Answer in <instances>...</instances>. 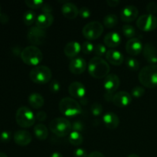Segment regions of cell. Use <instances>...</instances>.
<instances>
[{"label":"cell","instance_id":"obj_23","mask_svg":"<svg viewBox=\"0 0 157 157\" xmlns=\"http://www.w3.org/2000/svg\"><path fill=\"white\" fill-rule=\"evenodd\" d=\"M81 51V45L75 41L67 42L64 48V52L68 58H75Z\"/></svg>","mask_w":157,"mask_h":157},{"label":"cell","instance_id":"obj_1","mask_svg":"<svg viewBox=\"0 0 157 157\" xmlns=\"http://www.w3.org/2000/svg\"><path fill=\"white\" fill-rule=\"evenodd\" d=\"M88 72L90 76L98 79L105 78L110 73V65L104 58L94 56L88 63Z\"/></svg>","mask_w":157,"mask_h":157},{"label":"cell","instance_id":"obj_42","mask_svg":"<svg viewBox=\"0 0 157 157\" xmlns=\"http://www.w3.org/2000/svg\"><path fill=\"white\" fill-rule=\"evenodd\" d=\"M73 155L75 157H87V151L82 148H77L74 150Z\"/></svg>","mask_w":157,"mask_h":157},{"label":"cell","instance_id":"obj_41","mask_svg":"<svg viewBox=\"0 0 157 157\" xmlns=\"http://www.w3.org/2000/svg\"><path fill=\"white\" fill-rule=\"evenodd\" d=\"M12 133L9 130H4L0 134V140L2 143H8L11 140Z\"/></svg>","mask_w":157,"mask_h":157},{"label":"cell","instance_id":"obj_14","mask_svg":"<svg viewBox=\"0 0 157 157\" xmlns=\"http://www.w3.org/2000/svg\"><path fill=\"white\" fill-rule=\"evenodd\" d=\"M143 55L147 62L150 64H156L157 49L153 43L148 42L144 44L143 48Z\"/></svg>","mask_w":157,"mask_h":157},{"label":"cell","instance_id":"obj_28","mask_svg":"<svg viewBox=\"0 0 157 157\" xmlns=\"http://www.w3.org/2000/svg\"><path fill=\"white\" fill-rule=\"evenodd\" d=\"M103 23L105 27L108 29L115 27L118 23V18L115 14H109L106 15L103 20Z\"/></svg>","mask_w":157,"mask_h":157},{"label":"cell","instance_id":"obj_48","mask_svg":"<svg viewBox=\"0 0 157 157\" xmlns=\"http://www.w3.org/2000/svg\"><path fill=\"white\" fill-rule=\"evenodd\" d=\"M8 21H9V16L6 14H0V22L3 23V24H6V23L8 22Z\"/></svg>","mask_w":157,"mask_h":157},{"label":"cell","instance_id":"obj_35","mask_svg":"<svg viewBox=\"0 0 157 157\" xmlns=\"http://www.w3.org/2000/svg\"><path fill=\"white\" fill-rule=\"evenodd\" d=\"M94 45L90 41H84L81 45V51L86 55H90L91 52H94Z\"/></svg>","mask_w":157,"mask_h":157},{"label":"cell","instance_id":"obj_53","mask_svg":"<svg viewBox=\"0 0 157 157\" xmlns=\"http://www.w3.org/2000/svg\"><path fill=\"white\" fill-rule=\"evenodd\" d=\"M2 12H1V6H0V14H1Z\"/></svg>","mask_w":157,"mask_h":157},{"label":"cell","instance_id":"obj_16","mask_svg":"<svg viewBox=\"0 0 157 157\" xmlns=\"http://www.w3.org/2000/svg\"><path fill=\"white\" fill-rule=\"evenodd\" d=\"M87 68V63L84 58L77 57L73 58L69 63V70L74 75H81L85 71Z\"/></svg>","mask_w":157,"mask_h":157},{"label":"cell","instance_id":"obj_32","mask_svg":"<svg viewBox=\"0 0 157 157\" xmlns=\"http://www.w3.org/2000/svg\"><path fill=\"white\" fill-rule=\"evenodd\" d=\"M90 110H91V113L94 116L99 117L100 115L102 114L104 108H103V106L100 103L94 102L90 106Z\"/></svg>","mask_w":157,"mask_h":157},{"label":"cell","instance_id":"obj_15","mask_svg":"<svg viewBox=\"0 0 157 157\" xmlns=\"http://www.w3.org/2000/svg\"><path fill=\"white\" fill-rule=\"evenodd\" d=\"M126 51L129 55L132 56H136L143 52L144 45L142 41L137 38H133L129 39L126 43Z\"/></svg>","mask_w":157,"mask_h":157},{"label":"cell","instance_id":"obj_21","mask_svg":"<svg viewBox=\"0 0 157 157\" xmlns=\"http://www.w3.org/2000/svg\"><path fill=\"white\" fill-rule=\"evenodd\" d=\"M61 12L66 18L75 19L79 15V9L74 3L68 2L63 4L61 6Z\"/></svg>","mask_w":157,"mask_h":157},{"label":"cell","instance_id":"obj_2","mask_svg":"<svg viewBox=\"0 0 157 157\" xmlns=\"http://www.w3.org/2000/svg\"><path fill=\"white\" fill-rule=\"evenodd\" d=\"M143 86L148 88L157 87V64H150L143 67L138 75Z\"/></svg>","mask_w":157,"mask_h":157},{"label":"cell","instance_id":"obj_34","mask_svg":"<svg viewBox=\"0 0 157 157\" xmlns=\"http://www.w3.org/2000/svg\"><path fill=\"white\" fill-rule=\"evenodd\" d=\"M25 2L27 5L28 7L32 9H41L44 3L42 0H25Z\"/></svg>","mask_w":157,"mask_h":157},{"label":"cell","instance_id":"obj_33","mask_svg":"<svg viewBox=\"0 0 157 157\" xmlns=\"http://www.w3.org/2000/svg\"><path fill=\"white\" fill-rule=\"evenodd\" d=\"M107 50V48L104 44H97L94 45V52L95 55L97 57H100L101 58L102 56H104V55H106Z\"/></svg>","mask_w":157,"mask_h":157},{"label":"cell","instance_id":"obj_38","mask_svg":"<svg viewBox=\"0 0 157 157\" xmlns=\"http://www.w3.org/2000/svg\"><path fill=\"white\" fill-rule=\"evenodd\" d=\"M72 125V131H77V132H80L81 133V131L84 130V123L82 122L81 121H76L71 124Z\"/></svg>","mask_w":157,"mask_h":157},{"label":"cell","instance_id":"obj_46","mask_svg":"<svg viewBox=\"0 0 157 157\" xmlns=\"http://www.w3.org/2000/svg\"><path fill=\"white\" fill-rule=\"evenodd\" d=\"M120 0H107V3L110 7H116L120 4Z\"/></svg>","mask_w":157,"mask_h":157},{"label":"cell","instance_id":"obj_17","mask_svg":"<svg viewBox=\"0 0 157 157\" xmlns=\"http://www.w3.org/2000/svg\"><path fill=\"white\" fill-rule=\"evenodd\" d=\"M14 141L15 144L21 147L28 146L32 142V135L25 130H18L14 133Z\"/></svg>","mask_w":157,"mask_h":157},{"label":"cell","instance_id":"obj_6","mask_svg":"<svg viewBox=\"0 0 157 157\" xmlns=\"http://www.w3.org/2000/svg\"><path fill=\"white\" fill-rule=\"evenodd\" d=\"M30 79L38 84H44L52 80V72L50 67L45 65H38L34 67L29 73Z\"/></svg>","mask_w":157,"mask_h":157},{"label":"cell","instance_id":"obj_11","mask_svg":"<svg viewBox=\"0 0 157 157\" xmlns=\"http://www.w3.org/2000/svg\"><path fill=\"white\" fill-rule=\"evenodd\" d=\"M139 11L135 6L128 5L125 6L122 9L121 12V18L122 21L125 22H132L134 20L137 19Z\"/></svg>","mask_w":157,"mask_h":157},{"label":"cell","instance_id":"obj_44","mask_svg":"<svg viewBox=\"0 0 157 157\" xmlns=\"http://www.w3.org/2000/svg\"><path fill=\"white\" fill-rule=\"evenodd\" d=\"M41 12H44V13H48V14H52L53 9L51 6L50 4L48 3H44V5L42 6V7L41 8Z\"/></svg>","mask_w":157,"mask_h":157},{"label":"cell","instance_id":"obj_25","mask_svg":"<svg viewBox=\"0 0 157 157\" xmlns=\"http://www.w3.org/2000/svg\"><path fill=\"white\" fill-rule=\"evenodd\" d=\"M29 104L34 109H40L44 106V99L41 94L37 92H33L29 96Z\"/></svg>","mask_w":157,"mask_h":157},{"label":"cell","instance_id":"obj_27","mask_svg":"<svg viewBox=\"0 0 157 157\" xmlns=\"http://www.w3.org/2000/svg\"><path fill=\"white\" fill-rule=\"evenodd\" d=\"M68 141L71 145L78 147L81 145L84 141V137L80 132L71 131L68 135Z\"/></svg>","mask_w":157,"mask_h":157},{"label":"cell","instance_id":"obj_52","mask_svg":"<svg viewBox=\"0 0 157 157\" xmlns=\"http://www.w3.org/2000/svg\"><path fill=\"white\" fill-rule=\"evenodd\" d=\"M127 157H140V156H138V155L135 154V153H133V154L129 155V156H127Z\"/></svg>","mask_w":157,"mask_h":157},{"label":"cell","instance_id":"obj_7","mask_svg":"<svg viewBox=\"0 0 157 157\" xmlns=\"http://www.w3.org/2000/svg\"><path fill=\"white\" fill-rule=\"evenodd\" d=\"M35 115L32 110L27 107H19L15 113V121L17 124L22 128H29L35 124Z\"/></svg>","mask_w":157,"mask_h":157},{"label":"cell","instance_id":"obj_13","mask_svg":"<svg viewBox=\"0 0 157 157\" xmlns=\"http://www.w3.org/2000/svg\"><path fill=\"white\" fill-rule=\"evenodd\" d=\"M113 104L118 107H124L132 102V95L125 90L117 92L113 98Z\"/></svg>","mask_w":157,"mask_h":157},{"label":"cell","instance_id":"obj_30","mask_svg":"<svg viewBox=\"0 0 157 157\" xmlns=\"http://www.w3.org/2000/svg\"><path fill=\"white\" fill-rule=\"evenodd\" d=\"M122 32L124 36L129 39L134 38L136 35V29L131 25H124L122 27Z\"/></svg>","mask_w":157,"mask_h":157},{"label":"cell","instance_id":"obj_40","mask_svg":"<svg viewBox=\"0 0 157 157\" xmlns=\"http://www.w3.org/2000/svg\"><path fill=\"white\" fill-rule=\"evenodd\" d=\"M146 9L148 12V14L154 15V14H156L157 12V4L155 2H150L147 5Z\"/></svg>","mask_w":157,"mask_h":157},{"label":"cell","instance_id":"obj_22","mask_svg":"<svg viewBox=\"0 0 157 157\" xmlns=\"http://www.w3.org/2000/svg\"><path fill=\"white\" fill-rule=\"evenodd\" d=\"M53 22L54 16L52 15V14L44 13V12H41L39 15H37L36 21H35L37 27L41 29H45L47 28H49L50 26H52Z\"/></svg>","mask_w":157,"mask_h":157},{"label":"cell","instance_id":"obj_36","mask_svg":"<svg viewBox=\"0 0 157 157\" xmlns=\"http://www.w3.org/2000/svg\"><path fill=\"white\" fill-rule=\"evenodd\" d=\"M49 90L53 94L58 93L59 90H61V84H60L59 81L57 79L52 80L49 84Z\"/></svg>","mask_w":157,"mask_h":157},{"label":"cell","instance_id":"obj_31","mask_svg":"<svg viewBox=\"0 0 157 157\" xmlns=\"http://www.w3.org/2000/svg\"><path fill=\"white\" fill-rule=\"evenodd\" d=\"M126 64L132 71H137L140 68V62L138 61V60L134 58H132V57L127 58Z\"/></svg>","mask_w":157,"mask_h":157},{"label":"cell","instance_id":"obj_47","mask_svg":"<svg viewBox=\"0 0 157 157\" xmlns=\"http://www.w3.org/2000/svg\"><path fill=\"white\" fill-rule=\"evenodd\" d=\"M87 157H106V156H104L102 153H101V152L94 151V152H91L90 154H88Z\"/></svg>","mask_w":157,"mask_h":157},{"label":"cell","instance_id":"obj_12","mask_svg":"<svg viewBox=\"0 0 157 157\" xmlns=\"http://www.w3.org/2000/svg\"><path fill=\"white\" fill-rule=\"evenodd\" d=\"M121 81L119 77L115 74H109L104 80V87L106 92L114 93L120 87Z\"/></svg>","mask_w":157,"mask_h":157},{"label":"cell","instance_id":"obj_50","mask_svg":"<svg viewBox=\"0 0 157 157\" xmlns=\"http://www.w3.org/2000/svg\"><path fill=\"white\" fill-rule=\"evenodd\" d=\"M50 157H63V155L59 152H54L53 153H52Z\"/></svg>","mask_w":157,"mask_h":157},{"label":"cell","instance_id":"obj_4","mask_svg":"<svg viewBox=\"0 0 157 157\" xmlns=\"http://www.w3.org/2000/svg\"><path fill=\"white\" fill-rule=\"evenodd\" d=\"M60 112L65 117H75L82 112L81 104L73 98H64L59 103Z\"/></svg>","mask_w":157,"mask_h":157},{"label":"cell","instance_id":"obj_37","mask_svg":"<svg viewBox=\"0 0 157 157\" xmlns=\"http://www.w3.org/2000/svg\"><path fill=\"white\" fill-rule=\"evenodd\" d=\"M145 93V89L141 86H136L133 87L131 90L132 97H134L136 98H141Z\"/></svg>","mask_w":157,"mask_h":157},{"label":"cell","instance_id":"obj_51","mask_svg":"<svg viewBox=\"0 0 157 157\" xmlns=\"http://www.w3.org/2000/svg\"><path fill=\"white\" fill-rule=\"evenodd\" d=\"M0 157H8V156L5 153H2V152H0Z\"/></svg>","mask_w":157,"mask_h":157},{"label":"cell","instance_id":"obj_20","mask_svg":"<svg viewBox=\"0 0 157 157\" xmlns=\"http://www.w3.org/2000/svg\"><path fill=\"white\" fill-rule=\"evenodd\" d=\"M106 59L113 65L119 66L124 62V55L120 51L115 49H109L105 55Z\"/></svg>","mask_w":157,"mask_h":157},{"label":"cell","instance_id":"obj_5","mask_svg":"<svg viewBox=\"0 0 157 157\" xmlns=\"http://www.w3.org/2000/svg\"><path fill=\"white\" fill-rule=\"evenodd\" d=\"M51 131L58 136H65L72 130L71 123L65 117H56L49 124Z\"/></svg>","mask_w":157,"mask_h":157},{"label":"cell","instance_id":"obj_9","mask_svg":"<svg viewBox=\"0 0 157 157\" xmlns=\"http://www.w3.org/2000/svg\"><path fill=\"white\" fill-rule=\"evenodd\" d=\"M138 29L144 32H151L157 28V18L150 14H144L136 19Z\"/></svg>","mask_w":157,"mask_h":157},{"label":"cell","instance_id":"obj_10","mask_svg":"<svg viewBox=\"0 0 157 157\" xmlns=\"http://www.w3.org/2000/svg\"><path fill=\"white\" fill-rule=\"evenodd\" d=\"M47 33L44 29H41L37 26H32L29 29L27 38L29 42L34 45H41L45 41Z\"/></svg>","mask_w":157,"mask_h":157},{"label":"cell","instance_id":"obj_3","mask_svg":"<svg viewBox=\"0 0 157 157\" xmlns=\"http://www.w3.org/2000/svg\"><path fill=\"white\" fill-rule=\"evenodd\" d=\"M21 58L25 64L28 65L38 66L43 60V53L38 47L35 45H29L22 49Z\"/></svg>","mask_w":157,"mask_h":157},{"label":"cell","instance_id":"obj_26","mask_svg":"<svg viewBox=\"0 0 157 157\" xmlns=\"http://www.w3.org/2000/svg\"><path fill=\"white\" fill-rule=\"evenodd\" d=\"M34 133L35 136L39 140H45L48 136V130L47 127L43 124H37L34 127Z\"/></svg>","mask_w":157,"mask_h":157},{"label":"cell","instance_id":"obj_18","mask_svg":"<svg viewBox=\"0 0 157 157\" xmlns=\"http://www.w3.org/2000/svg\"><path fill=\"white\" fill-rule=\"evenodd\" d=\"M68 92L71 98L80 100L85 97L86 87L82 83L75 81L69 85Z\"/></svg>","mask_w":157,"mask_h":157},{"label":"cell","instance_id":"obj_24","mask_svg":"<svg viewBox=\"0 0 157 157\" xmlns=\"http://www.w3.org/2000/svg\"><path fill=\"white\" fill-rule=\"evenodd\" d=\"M103 121L106 127L110 130H114L117 128L120 124V119L116 113L113 112H107L104 114Z\"/></svg>","mask_w":157,"mask_h":157},{"label":"cell","instance_id":"obj_43","mask_svg":"<svg viewBox=\"0 0 157 157\" xmlns=\"http://www.w3.org/2000/svg\"><path fill=\"white\" fill-rule=\"evenodd\" d=\"M46 118H47V113H46V112L43 111V110L38 111L35 114V119L37 121H40V122H44Z\"/></svg>","mask_w":157,"mask_h":157},{"label":"cell","instance_id":"obj_39","mask_svg":"<svg viewBox=\"0 0 157 157\" xmlns=\"http://www.w3.org/2000/svg\"><path fill=\"white\" fill-rule=\"evenodd\" d=\"M79 15L82 18H88L91 15V12L86 6H82L79 9Z\"/></svg>","mask_w":157,"mask_h":157},{"label":"cell","instance_id":"obj_45","mask_svg":"<svg viewBox=\"0 0 157 157\" xmlns=\"http://www.w3.org/2000/svg\"><path fill=\"white\" fill-rule=\"evenodd\" d=\"M113 96H114V94L109 93V92H106V91L104 94V99H105L107 101H108V102L109 101H113Z\"/></svg>","mask_w":157,"mask_h":157},{"label":"cell","instance_id":"obj_8","mask_svg":"<svg viewBox=\"0 0 157 157\" xmlns=\"http://www.w3.org/2000/svg\"><path fill=\"white\" fill-rule=\"evenodd\" d=\"M104 32V26L101 22L93 21L84 26L82 34L87 40H96L101 37Z\"/></svg>","mask_w":157,"mask_h":157},{"label":"cell","instance_id":"obj_29","mask_svg":"<svg viewBox=\"0 0 157 157\" xmlns=\"http://www.w3.org/2000/svg\"><path fill=\"white\" fill-rule=\"evenodd\" d=\"M36 18V14L32 10H28L23 14V21L26 25H32L34 22H35Z\"/></svg>","mask_w":157,"mask_h":157},{"label":"cell","instance_id":"obj_49","mask_svg":"<svg viewBox=\"0 0 157 157\" xmlns=\"http://www.w3.org/2000/svg\"><path fill=\"white\" fill-rule=\"evenodd\" d=\"M80 103H81V104H82V105H87V104H88V100H87V98L84 97V98L80 99Z\"/></svg>","mask_w":157,"mask_h":157},{"label":"cell","instance_id":"obj_19","mask_svg":"<svg viewBox=\"0 0 157 157\" xmlns=\"http://www.w3.org/2000/svg\"><path fill=\"white\" fill-rule=\"evenodd\" d=\"M122 41L121 35L117 32H108L104 38V45L107 47L113 48L121 44Z\"/></svg>","mask_w":157,"mask_h":157}]
</instances>
